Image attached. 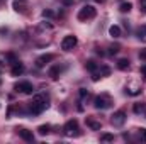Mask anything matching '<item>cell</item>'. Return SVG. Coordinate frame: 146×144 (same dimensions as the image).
I'll use <instances>...</instances> for the list:
<instances>
[{"instance_id": "6da1fadb", "label": "cell", "mask_w": 146, "mask_h": 144, "mask_svg": "<svg viewBox=\"0 0 146 144\" xmlns=\"http://www.w3.org/2000/svg\"><path fill=\"white\" fill-rule=\"evenodd\" d=\"M46 107H48V97L46 95H34L33 102L29 104V110L33 114H41Z\"/></svg>"}, {"instance_id": "7a4b0ae2", "label": "cell", "mask_w": 146, "mask_h": 144, "mask_svg": "<svg viewBox=\"0 0 146 144\" xmlns=\"http://www.w3.org/2000/svg\"><path fill=\"white\" fill-rule=\"evenodd\" d=\"M63 132H65V136H68V137H76V136H80V127H78V122H76L75 119H70V120L65 124Z\"/></svg>"}, {"instance_id": "3957f363", "label": "cell", "mask_w": 146, "mask_h": 144, "mask_svg": "<svg viewBox=\"0 0 146 144\" xmlns=\"http://www.w3.org/2000/svg\"><path fill=\"white\" fill-rule=\"evenodd\" d=\"M95 14H97V10H95L94 5H85V7H82L80 12H78V20L85 22V20H88V19H94Z\"/></svg>"}, {"instance_id": "277c9868", "label": "cell", "mask_w": 146, "mask_h": 144, "mask_svg": "<svg viewBox=\"0 0 146 144\" xmlns=\"http://www.w3.org/2000/svg\"><path fill=\"white\" fill-rule=\"evenodd\" d=\"M110 105H112V98H110L109 95H97L94 98V107L99 108V110H106Z\"/></svg>"}, {"instance_id": "5b68a950", "label": "cell", "mask_w": 146, "mask_h": 144, "mask_svg": "<svg viewBox=\"0 0 146 144\" xmlns=\"http://www.w3.org/2000/svg\"><path fill=\"white\" fill-rule=\"evenodd\" d=\"M124 122H126V112H124V110H117V112H114V115L110 117V124H112L114 127H122Z\"/></svg>"}, {"instance_id": "8992f818", "label": "cell", "mask_w": 146, "mask_h": 144, "mask_svg": "<svg viewBox=\"0 0 146 144\" xmlns=\"http://www.w3.org/2000/svg\"><path fill=\"white\" fill-rule=\"evenodd\" d=\"M76 44H78L76 36H65L63 41H61V49H63V51H72Z\"/></svg>"}, {"instance_id": "52a82bcc", "label": "cell", "mask_w": 146, "mask_h": 144, "mask_svg": "<svg viewBox=\"0 0 146 144\" xmlns=\"http://www.w3.org/2000/svg\"><path fill=\"white\" fill-rule=\"evenodd\" d=\"M15 90H17V92H21V93H26V95H33L34 87H33L29 81H21V83H17V85H15Z\"/></svg>"}, {"instance_id": "ba28073f", "label": "cell", "mask_w": 146, "mask_h": 144, "mask_svg": "<svg viewBox=\"0 0 146 144\" xmlns=\"http://www.w3.org/2000/svg\"><path fill=\"white\" fill-rule=\"evenodd\" d=\"M109 75H110L109 66H100V68H97L95 71H92V80L97 81L99 78H104V76H109Z\"/></svg>"}, {"instance_id": "9c48e42d", "label": "cell", "mask_w": 146, "mask_h": 144, "mask_svg": "<svg viewBox=\"0 0 146 144\" xmlns=\"http://www.w3.org/2000/svg\"><path fill=\"white\" fill-rule=\"evenodd\" d=\"M54 59V54H42V56H39L36 59V66L37 68H42L46 63H49V61H53Z\"/></svg>"}, {"instance_id": "30bf717a", "label": "cell", "mask_w": 146, "mask_h": 144, "mask_svg": "<svg viewBox=\"0 0 146 144\" xmlns=\"http://www.w3.org/2000/svg\"><path fill=\"white\" fill-rule=\"evenodd\" d=\"M19 136H21L26 143H33V141H34V134H33V131H27V129H19Z\"/></svg>"}, {"instance_id": "8fae6325", "label": "cell", "mask_w": 146, "mask_h": 144, "mask_svg": "<svg viewBox=\"0 0 146 144\" xmlns=\"http://www.w3.org/2000/svg\"><path fill=\"white\" fill-rule=\"evenodd\" d=\"M10 73H12V76H19V75H22V73H24V65L17 61V63L12 66V71Z\"/></svg>"}, {"instance_id": "7c38bea8", "label": "cell", "mask_w": 146, "mask_h": 144, "mask_svg": "<svg viewBox=\"0 0 146 144\" xmlns=\"http://www.w3.org/2000/svg\"><path fill=\"white\" fill-rule=\"evenodd\" d=\"M87 126L92 129V131H100L102 129V124L99 120H94V119H87Z\"/></svg>"}, {"instance_id": "4fadbf2b", "label": "cell", "mask_w": 146, "mask_h": 144, "mask_svg": "<svg viewBox=\"0 0 146 144\" xmlns=\"http://www.w3.org/2000/svg\"><path fill=\"white\" fill-rule=\"evenodd\" d=\"M26 3H27V0H14V9L17 12H24L26 10Z\"/></svg>"}, {"instance_id": "5bb4252c", "label": "cell", "mask_w": 146, "mask_h": 144, "mask_svg": "<svg viewBox=\"0 0 146 144\" xmlns=\"http://www.w3.org/2000/svg\"><path fill=\"white\" fill-rule=\"evenodd\" d=\"M60 73H61V68H60V66H51L48 75H49V78H51V80H58Z\"/></svg>"}, {"instance_id": "9a60e30c", "label": "cell", "mask_w": 146, "mask_h": 144, "mask_svg": "<svg viewBox=\"0 0 146 144\" xmlns=\"http://www.w3.org/2000/svg\"><path fill=\"white\" fill-rule=\"evenodd\" d=\"M109 34L114 37V39L121 37V27H119V26H110L109 27Z\"/></svg>"}, {"instance_id": "2e32d148", "label": "cell", "mask_w": 146, "mask_h": 144, "mask_svg": "<svg viewBox=\"0 0 146 144\" xmlns=\"http://www.w3.org/2000/svg\"><path fill=\"white\" fill-rule=\"evenodd\" d=\"M138 37H139V41H141V42H146V24H145V26H141V27L138 29Z\"/></svg>"}, {"instance_id": "e0dca14e", "label": "cell", "mask_w": 146, "mask_h": 144, "mask_svg": "<svg viewBox=\"0 0 146 144\" xmlns=\"http://www.w3.org/2000/svg\"><path fill=\"white\" fill-rule=\"evenodd\" d=\"M117 68H119V70H127V68H129V59H126V58L119 59V61H117Z\"/></svg>"}, {"instance_id": "ac0fdd59", "label": "cell", "mask_w": 146, "mask_h": 144, "mask_svg": "<svg viewBox=\"0 0 146 144\" xmlns=\"http://www.w3.org/2000/svg\"><path fill=\"white\" fill-rule=\"evenodd\" d=\"M85 68H87L88 71H95V70L99 68V65H97V63H95L94 59H88V61L85 63Z\"/></svg>"}, {"instance_id": "d6986e66", "label": "cell", "mask_w": 146, "mask_h": 144, "mask_svg": "<svg viewBox=\"0 0 146 144\" xmlns=\"http://www.w3.org/2000/svg\"><path fill=\"white\" fill-rule=\"evenodd\" d=\"M131 9H133V3H131V2H124V3H121V7H119V10H121V12H124V14H126V12H129Z\"/></svg>"}, {"instance_id": "ffe728a7", "label": "cell", "mask_w": 146, "mask_h": 144, "mask_svg": "<svg viewBox=\"0 0 146 144\" xmlns=\"http://www.w3.org/2000/svg\"><path fill=\"white\" fill-rule=\"evenodd\" d=\"M49 129H51V126L44 124V126H39V127H37V132H39L41 136H44V134H48V132H49Z\"/></svg>"}, {"instance_id": "44dd1931", "label": "cell", "mask_w": 146, "mask_h": 144, "mask_svg": "<svg viewBox=\"0 0 146 144\" xmlns=\"http://www.w3.org/2000/svg\"><path fill=\"white\" fill-rule=\"evenodd\" d=\"M100 141H102V143H112V141H114V136H112V134H102V136H100Z\"/></svg>"}, {"instance_id": "7402d4cb", "label": "cell", "mask_w": 146, "mask_h": 144, "mask_svg": "<svg viewBox=\"0 0 146 144\" xmlns=\"http://www.w3.org/2000/svg\"><path fill=\"white\" fill-rule=\"evenodd\" d=\"M126 93H129V95H139L141 90H139V88H133V90H131V88H126Z\"/></svg>"}, {"instance_id": "603a6c76", "label": "cell", "mask_w": 146, "mask_h": 144, "mask_svg": "<svg viewBox=\"0 0 146 144\" xmlns=\"http://www.w3.org/2000/svg\"><path fill=\"white\" fill-rule=\"evenodd\" d=\"M119 49H121V46H119V44H112V46L109 48V53H110V54H115Z\"/></svg>"}, {"instance_id": "cb8c5ba5", "label": "cell", "mask_w": 146, "mask_h": 144, "mask_svg": "<svg viewBox=\"0 0 146 144\" xmlns=\"http://www.w3.org/2000/svg\"><path fill=\"white\" fill-rule=\"evenodd\" d=\"M133 110H134L136 114H141V112L145 110V105H143V104H136V105H134V108H133Z\"/></svg>"}, {"instance_id": "d4e9b609", "label": "cell", "mask_w": 146, "mask_h": 144, "mask_svg": "<svg viewBox=\"0 0 146 144\" xmlns=\"http://www.w3.org/2000/svg\"><path fill=\"white\" fill-rule=\"evenodd\" d=\"M139 137L143 143H146V129H139Z\"/></svg>"}, {"instance_id": "484cf974", "label": "cell", "mask_w": 146, "mask_h": 144, "mask_svg": "<svg viewBox=\"0 0 146 144\" xmlns=\"http://www.w3.org/2000/svg\"><path fill=\"white\" fill-rule=\"evenodd\" d=\"M53 15H54V14H53L51 10H44V12H42V17H53Z\"/></svg>"}, {"instance_id": "4316f807", "label": "cell", "mask_w": 146, "mask_h": 144, "mask_svg": "<svg viewBox=\"0 0 146 144\" xmlns=\"http://www.w3.org/2000/svg\"><path fill=\"white\" fill-rule=\"evenodd\" d=\"M139 7L143 12H146V0H139Z\"/></svg>"}, {"instance_id": "83f0119b", "label": "cell", "mask_w": 146, "mask_h": 144, "mask_svg": "<svg viewBox=\"0 0 146 144\" xmlns=\"http://www.w3.org/2000/svg\"><path fill=\"white\" fill-rule=\"evenodd\" d=\"M139 59H146V49H141L139 51Z\"/></svg>"}, {"instance_id": "f1b7e54d", "label": "cell", "mask_w": 146, "mask_h": 144, "mask_svg": "<svg viewBox=\"0 0 146 144\" xmlns=\"http://www.w3.org/2000/svg\"><path fill=\"white\" fill-rule=\"evenodd\" d=\"M80 97H88V92H87L85 88H82V90H80Z\"/></svg>"}, {"instance_id": "f546056e", "label": "cell", "mask_w": 146, "mask_h": 144, "mask_svg": "<svg viewBox=\"0 0 146 144\" xmlns=\"http://www.w3.org/2000/svg\"><path fill=\"white\" fill-rule=\"evenodd\" d=\"M141 75L145 76V80H146V65H145V66H143V68H141Z\"/></svg>"}, {"instance_id": "4dcf8cb0", "label": "cell", "mask_w": 146, "mask_h": 144, "mask_svg": "<svg viewBox=\"0 0 146 144\" xmlns=\"http://www.w3.org/2000/svg\"><path fill=\"white\" fill-rule=\"evenodd\" d=\"M63 3L68 7V5H72V3H73V0H63Z\"/></svg>"}, {"instance_id": "1f68e13d", "label": "cell", "mask_w": 146, "mask_h": 144, "mask_svg": "<svg viewBox=\"0 0 146 144\" xmlns=\"http://www.w3.org/2000/svg\"><path fill=\"white\" fill-rule=\"evenodd\" d=\"M95 2H99V3H104V2H106V0H95Z\"/></svg>"}]
</instances>
